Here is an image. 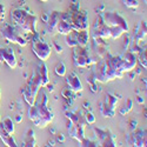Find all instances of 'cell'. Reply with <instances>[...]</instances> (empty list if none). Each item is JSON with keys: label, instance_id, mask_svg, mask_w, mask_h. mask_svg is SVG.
<instances>
[{"label": "cell", "instance_id": "1", "mask_svg": "<svg viewBox=\"0 0 147 147\" xmlns=\"http://www.w3.org/2000/svg\"><path fill=\"white\" fill-rule=\"evenodd\" d=\"M47 102L48 98L46 92L44 90H39L34 104L28 108V119L39 128H45L48 124H51L54 118V114L47 106Z\"/></svg>", "mask_w": 147, "mask_h": 147}, {"label": "cell", "instance_id": "2", "mask_svg": "<svg viewBox=\"0 0 147 147\" xmlns=\"http://www.w3.org/2000/svg\"><path fill=\"white\" fill-rule=\"evenodd\" d=\"M11 20L14 24V26L21 30L22 32L31 34L38 33L36 32V20H38V18L26 9L20 7L12 8Z\"/></svg>", "mask_w": 147, "mask_h": 147}, {"label": "cell", "instance_id": "3", "mask_svg": "<svg viewBox=\"0 0 147 147\" xmlns=\"http://www.w3.org/2000/svg\"><path fill=\"white\" fill-rule=\"evenodd\" d=\"M40 88H44L42 86V80H41V77L39 74L38 69H34L32 77L28 79L27 84L25 87L21 88V94H22V98L25 99V101L31 106L34 104V100L36 98V94H38L39 90Z\"/></svg>", "mask_w": 147, "mask_h": 147}, {"label": "cell", "instance_id": "4", "mask_svg": "<svg viewBox=\"0 0 147 147\" xmlns=\"http://www.w3.org/2000/svg\"><path fill=\"white\" fill-rule=\"evenodd\" d=\"M68 22L73 31L88 30V18L85 11L80 8H71L68 12Z\"/></svg>", "mask_w": 147, "mask_h": 147}, {"label": "cell", "instance_id": "5", "mask_svg": "<svg viewBox=\"0 0 147 147\" xmlns=\"http://www.w3.org/2000/svg\"><path fill=\"white\" fill-rule=\"evenodd\" d=\"M32 51L38 57L39 60L46 61L51 57L52 48L44 39L40 38L38 33H35V34H33V38H32Z\"/></svg>", "mask_w": 147, "mask_h": 147}, {"label": "cell", "instance_id": "6", "mask_svg": "<svg viewBox=\"0 0 147 147\" xmlns=\"http://www.w3.org/2000/svg\"><path fill=\"white\" fill-rule=\"evenodd\" d=\"M100 18L102 20V22L108 27H114V26H119L125 31V33L128 32V24L126 21L125 18H122L119 13L117 12H111V11H105L101 12Z\"/></svg>", "mask_w": 147, "mask_h": 147}, {"label": "cell", "instance_id": "7", "mask_svg": "<svg viewBox=\"0 0 147 147\" xmlns=\"http://www.w3.org/2000/svg\"><path fill=\"white\" fill-rule=\"evenodd\" d=\"M73 63L76 67H87L92 64L87 46H76L73 51Z\"/></svg>", "mask_w": 147, "mask_h": 147}, {"label": "cell", "instance_id": "8", "mask_svg": "<svg viewBox=\"0 0 147 147\" xmlns=\"http://www.w3.org/2000/svg\"><path fill=\"white\" fill-rule=\"evenodd\" d=\"M1 33L3 36L9 42H14L20 46H26L27 40L25 38H22V35L19 34L17 28L14 26L9 25V24H4V26L1 27Z\"/></svg>", "mask_w": 147, "mask_h": 147}, {"label": "cell", "instance_id": "9", "mask_svg": "<svg viewBox=\"0 0 147 147\" xmlns=\"http://www.w3.org/2000/svg\"><path fill=\"white\" fill-rule=\"evenodd\" d=\"M93 131L95 133V137L98 138V145L99 146H109V147L117 146L115 137L109 129L93 127Z\"/></svg>", "mask_w": 147, "mask_h": 147}, {"label": "cell", "instance_id": "10", "mask_svg": "<svg viewBox=\"0 0 147 147\" xmlns=\"http://www.w3.org/2000/svg\"><path fill=\"white\" fill-rule=\"evenodd\" d=\"M138 64V57L136 55V53L132 51H127L125 52L124 55L120 57V61H119V69L125 73V72H131L136 68Z\"/></svg>", "mask_w": 147, "mask_h": 147}, {"label": "cell", "instance_id": "11", "mask_svg": "<svg viewBox=\"0 0 147 147\" xmlns=\"http://www.w3.org/2000/svg\"><path fill=\"white\" fill-rule=\"evenodd\" d=\"M0 61L5 63L12 69H14L18 65V61L13 50L8 47H0Z\"/></svg>", "mask_w": 147, "mask_h": 147}, {"label": "cell", "instance_id": "12", "mask_svg": "<svg viewBox=\"0 0 147 147\" xmlns=\"http://www.w3.org/2000/svg\"><path fill=\"white\" fill-rule=\"evenodd\" d=\"M127 144L132 146H138V147L146 146V131L144 129L132 131V134H129L127 138Z\"/></svg>", "mask_w": 147, "mask_h": 147}, {"label": "cell", "instance_id": "13", "mask_svg": "<svg viewBox=\"0 0 147 147\" xmlns=\"http://www.w3.org/2000/svg\"><path fill=\"white\" fill-rule=\"evenodd\" d=\"M94 36H99L101 39H109L111 38V28L106 26L102 22L100 16L98 17L94 24Z\"/></svg>", "mask_w": 147, "mask_h": 147}, {"label": "cell", "instance_id": "14", "mask_svg": "<svg viewBox=\"0 0 147 147\" xmlns=\"http://www.w3.org/2000/svg\"><path fill=\"white\" fill-rule=\"evenodd\" d=\"M72 31L73 30H72L69 22H68V13H61L60 19H59L57 26H55V32L66 35Z\"/></svg>", "mask_w": 147, "mask_h": 147}, {"label": "cell", "instance_id": "15", "mask_svg": "<svg viewBox=\"0 0 147 147\" xmlns=\"http://www.w3.org/2000/svg\"><path fill=\"white\" fill-rule=\"evenodd\" d=\"M66 84H67V87L74 93L82 92V90H84L82 82L80 81L79 77L76 74V73H71L69 76L66 77Z\"/></svg>", "mask_w": 147, "mask_h": 147}, {"label": "cell", "instance_id": "16", "mask_svg": "<svg viewBox=\"0 0 147 147\" xmlns=\"http://www.w3.org/2000/svg\"><path fill=\"white\" fill-rule=\"evenodd\" d=\"M85 127H86V126L82 125V124H72L67 128L69 137L73 138V139H76V140H78L80 142L84 138H86V137H85Z\"/></svg>", "mask_w": 147, "mask_h": 147}, {"label": "cell", "instance_id": "17", "mask_svg": "<svg viewBox=\"0 0 147 147\" xmlns=\"http://www.w3.org/2000/svg\"><path fill=\"white\" fill-rule=\"evenodd\" d=\"M60 16H61V12H57V11L52 12V13L48 16V19H47L46 24H47V30L50 33H52V34L57 33L55 32V26H57V24L60 19Z\"/></svg>", "mask_w": 147, "mask_h": 147}, {"label": "cell", "instance_id": "18", "mask_svg": "<svg viewBox=\"0 0 147 147\" xmlns=\"http://www.w3.org/2000/svg\"><path fill=\"white\" fill-rule=\"evenodd\" d=\"M0 139H1L3 142H4L6 146H8V147H17V146H18L17 142H16V140H14V138H13V136L8 134V133L3 128L1 125H0Z\"/></svg>", "mask_w": 147, "mask_h": 147}, {"label": "cell", "instance_id": "19", "mask_svg": "<svg viewBox=\"0 0 147 147\" xmlns=\"http://www.w3.org/2000/svg\"><path fill=\"white\" fill-rule=\"evenodd\" d=\"M74 33H76V38L78 41V46H87L88 45V39H90L88 30L74 31Z\"/></svg>", "mask_w": 147, "mask_h": 147}, {"label": "cell", "instance_id": "20", "mask_svg": "<svg viewBox=\"0 0 147 147\" xmlns=\"http://www.w3.org/2000/svg\"><path fill=\"white\" fill-rule=\"evenodd\" d=\"M36 69H38L39 74L41 77V80H42V86L45 87L46 85L50 82V79H48V69H47V66L45 65V61H41L38 64V66H36Z\"/></svg>", "mask_w": 147, "mask_h": 147}, {"label": "cell", "instance_id": "21", "mask_svg": "<svg viewBox=\"0 0 147 147\" xmlns=\"http://www.w3.org/2000/svg\"><path fill=\"white\" fill-rule=\"evenodd\" d=\"M134 40H137V41L146 40V21H140V24L137 27V32H136V36H134Z\"/></svg>", "mask_w": 147, "mask_h": 147}, {"label": "cell", "instance_id": "22", "mask_svg": "<svg viewBox=\"0 0 147 147\" xmlns=\"http://www.w3.org/2000/svg\"><path fill=\"white\" fill-rule=\"evenodd\" d=\"M36 144L35 141V137H34V131L33 129H28L24 137L22 140V146H30V147H34Z\"/></svg>", "mask_w": 147, "mask_h": 147}, {"label": "cell", "instance_id": "23", "mask_svg": "<svg viewBox=\"0 0 147 147\" xmlns=\"http://www.w3.org/2000/svg\"><path fill=\"white\" fill-rule=\"evenodd\" d=\"M0 125L3 126V128L11 136H13L14 133V121L12 120L11 118H5L4 120H0Z\"/></svg>", "mask_w": 147, "mask_h": 147}, {"label": "cell", "instance_id": "24", "mask_svg": "<svg viewBox=\"0 0 147 147\" xmlns=\"http://www.w3.org/2000/svg\"><path fill=\"white\" fill-rule=\"evenodd\" d=\"M99 109H100L101 115H102V117H105V118H113V117L115 115V109L111 108V107H109L105 101L100 104Z\"/></svg>", "mask_w": 147, "mask_h": 147}, {"label": "cell", "instance_id": "25", "mask_svg": "<svg viewBox=\"0 0 147 147\" xmlns=\"http://www.w3.org/2000/svg\"><path fill=\"white\" fill-rule=\"evenodd\" d=\"M118 101H119V99L117 98V95H114V94L107 93L106 96H105V102H106L109 107H111V108H113V109L117 108V106H118Z\"/></svg>", "mask_w": 147, "mask_h": 147}, {"label": "cell", "instance_id": "26", "mask_svg": "<svg viewBox=\"0 0 147 147\" xmlns=\"http://www.w3.org/2000/svg\"><path fill=\"white\" fill-rule=\"evenodd\" d=\"M65 36H66V44H67L69 47H76V46H78V41H77V38H76L74 31L69 32V33L66 34Z\"/></svg>", "mask_w": 147, "mask_h": 147}, {"label": "cell", "instance_id": "27", "mask_svg": "<svg viewBox=\"0 0 147 147\" xmlns=\"http://www.w3.org/2000/svg\"><path fill=\"white\" fill-rule=\"evenodd\" d=\"M54 72H55V74L59 76V77H65L66 76V66H65V64L63 63V61H60V63H58L55 65Z\"/></svg>", "mask_w": 147, "mask_h": 147}, {"label": "cell", "instance_id": "28", "mask_svg": "<svg viewBox=\"0 0 147 147\" xmlns=\"http://www.w3.org/2000/svg\"><path fill=\"white\" fill-rule=\"evenodd\" d=\"M109 28H111V38L112 39H118V38H120V36L125 33V31L122 30L121 27H119V26L109 27Z\"/></svg>", "mask_w": 147, "mask_h": 147}, {"label": "cell", "instance_id": "29", "mask_svg": "<svg viewBox=\"0 0 147 147\" xmlns=\"http://www.w3.org/2000/svg\"><path fill=\"white\" fill-rule=\"evenodd\" d=\"M132 107H133V101H132V99H127L125 106L121 107V108L119 109V112H120L121 115H126V114L131 111V109H132Z\"/></svg>", "mask_w": 147, "mask_h": 147}, {"label": "cell", "instance_id": "30", "mask_svg": "<svg viewBox=\"0 0 147 147\" xmlns=\"http://www.w3.org/2000/svg\"><path fill=\"white\" fill-rule=\"evenodd\" d=\"M122 3H124V5L131 9H136L139 7V3L137 1V0H122Z\"/></svg>", "mask_w": 147, "mask_h": 147}, {"label": "cell", "instance_id": "31", "mask_svg": "<svg viewBox=\"0 0 147 147\" xmlns=\"http://www.w3.org/2000/svg\"><path fill=\"white\" fill-rule=\"evenodd\" d=\"M146 51H140V55H139V58H138V60H139V63H140V65H141V67L142 68H145L146 69V67H147V61H146Z\"/></svg>", "mask_w": 147, "mask_h": 147}, {"label": "cell", "instance_id": "32", "mask_svg": "<svg viewBox=\"0 0 147 147\" xmlns=\"http://www.w3.org/2000/svg\"><path fill=\"white\" fill-rule=\"evenodd\" d=\"M61 94H63V96L66 100H68V99H73V94H74V92L71 91L68 87H65L63 91H61Z\"/></svg>", "mask_w": 147, "mask_h": 147}, {"label": "cell", "instance_id": "33", "mask_svg": "<svg viewBox=\"0 0 147 147\" xmlns=\"http://www.w3.org/2000/svg\"><path fill=\"white\" fill-rule=\"evenodd\" d=\"M84 118H85V120H86V122L88 125L90 124H94L95 122V117H94V114L92 112H86L85 115H84Z\"/></svg>", "mask_w": 147, "mask_h": 147}, {"label": "cell", "instance_id": "34", "mask_svg": "<svg viewBox=\"0 0 147 147\" xmlns=\"http://www.w3.org/2000/svg\"><path fill=\"white\" fill-rule=\"evenodd\" d=\"M80 146H90V147H92V146H99V145H98V142H94V141H92V140H90V139L84 138V139L80 141Z\"/></svg>", "mask_w": 147, "mask_h": 147}, {"label": "cell", "instance_id": "35", "mask_svg": "<svg viewBox=\"0 0 147 147\" xmlns=\"http://www.w3.org/2000/svg\"><path fill=\"white\" fill-rule=\"evenodd\" d=\"M4 17H5V7L1 3H0V20H3Z\"/></svg>", "mask_w": 147, "mask_h": 147}, {"label": "cell", "instance_id": "36", "mask_svg": "<svg viewBox=\"0 0 147 147\" xmlns=\"http://www.w3.org/2000/svg\"><path fill=\"white\" fill-rule=\"evenodd\" d=\"M129 125H131V129L132 131H134L137 128V125H138V121L137 120H134V119H132L131 121H129Z\"/></svg>", "mask_w": 147, "mask_h": 147}, {"label": "cell", "instance_id": "37", "mask_svg": "<svg viewBox=\"0 0 147 147\" xmlns=\"http://www.w3.org/2000/svg\"><path fill=\"white\" fill-rule=\"evenodd\" d=\"M53 45H54V47H55V50H57V52H58V53H61V52H63V47H61L58 42H54Z\"/></svg>", "mask_w": 147, "mask_h": 147}, {"label": "cell", "instance_id": "38", "mask_svg": "<svg viewBox=\"0 0 147 147\" xmlns=\"http://www.w3.org/2000/svg\"><path fill=\"white\" fill-rule=\"evenodd\" d=\"M55 138H57V140L60 141V142H64V141H65V137L63 136V134H57Z\"/></svg>", "mask_w": 147, "mask_h": 147}, {"label": "cell", "instance_id": "39", "mask_svg": "<svg viewBox=\"0 0 147 147\" xmlns=\"http://www.w3.org/2000/svg\"><path fill=\"white\" fill-rule=\"evenodd\" d=\"M21 120H22V118H21V114L20 113H18V114L14 115V121L16 122H21Z\"/></svg>", "mask_w": 147, "mask_h": 147}, {"label": "cell", "instance_id": "40", "mask_svg": "<svg viewBox=\"0 0 147 147\" xmlns=\"http://www.w3.org/2000/svg\"><path fill=\"white\" fill-rule=\"evenodd\" d=\"M45 87H47V90H48V91H51V92H53V91H54V86H53V85H50V82H48Z\"/></svg>", "mask_w": 147, "mask_h": 147}, {"label": "cell", "instance_id": "41", "mask_svg": "<svg viewBox=\"0 0 147 147\" xmlns=\"http://www.w3.org/2000/svg\"><path fill=\"white\" fill-rule=\"evenodd\" d=\"M136 100H137L139 104H144V102H145V100L142 99V96H140V95H138V96L136 98Z\"/></svg>", "mask_w": 147, "mask_h": 147}, {"label": "cell", "instance_id": "42", "mask_svg": "<svg viewBox=\"0 0 147 147\" xmlns=\"http://www.w3.org/2000/svg\"><path fill=\"white\" fill-rule=\"evenodd\" d=\"M40 1H44L45 3V1H47V0H40Z\"/></svg>", "mask_w": 147, "mask_h": 147}, {"label": "cell", "instance_id": "43", "mask_svg": "<svg viewBox=\"0 0 147 147\" xmlns=\"http://www.w3.org/2000/svg\"><path fill=\"white\" fill-rule=\"evenodd\" d=\"M0 95H1V92H0Z\"/></svg>", "mask_w": 147, "mask_h": 147}, {"label": "cell", "instance_id": "44", "mask_svg": "<svg viewBox=\"0 0 147 147\" xmlns=\"http://www.w3.org/2000/svg\"><path fill=\"white\" fill-rule=\"evenodd\" d=\"M0 120H1V119H0Z\"/></svg>", "mask_w": 147, "mask_h": 147}]
</instances>
